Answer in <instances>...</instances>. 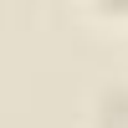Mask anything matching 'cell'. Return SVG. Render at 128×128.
<instances>
[{
    "label": "cell",
    "instance_id": "cell-1",
    "mask_svg": "<svg viewBox=\"0 0 128 128\" xmlns=\"http://www.w3.org/2000/svg\"><path fill=\"white\" fill-rule=\"evenodd\" d=\"M102 5H108L113 16H128V0H102Z\"/></svg>",
    "mask_w": 128,
    "mask_h": 128
}]
</instances>
